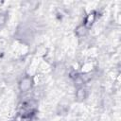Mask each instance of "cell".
<instances>
[{
  "mask_svg": "<svg viewBox=\"0 0 121 121\" xmlns=\"http://www.w3.org/2000/svg\"><path fill=\"white\" fill-rule=\"evenodd\" d=\"M6 23V16L5 14H0V26H4Z\"/></svg>",
  "mask_w": 121,
  "mask_h": 121,
  "instance_id": "obj_5",
  "label": "cell"
},
{
  "mask_svg": "<svg viewBox=\"0 0 121 121\" xmlns=\"http://www.w3.org/2000/svg\"><path fill=\"white\" fill-rule=\"evenodd\" d=\"M33 86V79L31 77H24L20 82H19V90L22 93H26L28 91H30V89Z\"/></svg>",
  "mask_w": 121,
  "mask_h": 121,
  "instance_id": "obj_1",
  "label": "cell"
},
{
  "mask_svg": "<svg viewBox=\"0 0 121 121\" xmlns=\"http://www.w3.org/2000/svg\"><path fill=\"white\" fill-rule=\"evenodd\" d=\"M87 96V91L83 87H78L76 92V98L78 101H83Z\"/></svg>",
  "mask_w": 121,
  "mask_h": 121,
  "instance_id": "obj_3",
  "label": "cell"
},
{
  "mask_svg": "<svg viewBox=\"0 0 121 121\" xmlns=\"http://www.w3.org/2000/svg\"><path fill=\"white\" fill-rule=\"evenodd\" d=\"M87 30H88V28L82 24V25H80V26H78L77 27V29H76V34H77V36H78V37H82V36H85V35H86Z\"/></svg>",
  "mask_w": 121,
  "mask_h": 121,
  "instance_id": "obj_4",
  "label": "cell"
},
{
  "mask_svg": "<svg viewBox=\"0 0 121 121\" xmlns=\"http://www.w3.org/2000/svg\"><path fill=\"white\" fill-rule=\"evenodd\" d=\"M95 18H96V15H95V11H92L90 13H88V15H86L85 19H84V22H83V25L88 28L90 26H93V24L95 23Z\"/></svg>",
  "mask_w": 121,
  "mask_h": 121,
  "instance_id": "obj_2",
  "label": "cell"
}]
</instances>
